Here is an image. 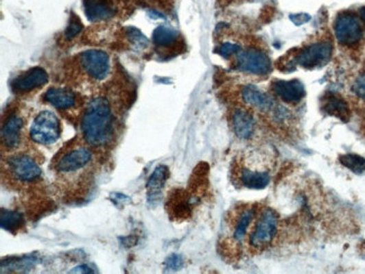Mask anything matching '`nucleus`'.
<instances>
[{
  "label": "nucleus",
  "mask_w": 365,
  "mask_h": 274,
  "mask_svg": "<svg viewBox=\"0 0 365 274\" xmlns=\"http://www.w3.org/2000/svg\"><path fill=\"white\" fill-rule=\"evenodd\" d=\"M127 36L130 38V41L133 42L137 47H146L149 41L137 28L130 27L127 29Z\"/></svg>",
  "instance_id": "obj_27"
},
{
  "label": "nucleus",
  "mask_w": 365,
  "mask_h": 274,
  "mask_svg": "<svg viewBox=\"0 0 365 274\" xmlns=\"http://www.w3.org/2000/svg\"><path fill=\"white\" fill-rule=\"evenodd\" d=\"M61 134L60 121L54 112L50 110L40 112L30 128V136L35 143L51 145L59 140Z\"/></svg>",
  "instance_id": "obj_5"
},
{
  "label": "nucleus",
  "mask_w": 365,
  "mask_h": 274,
  "mask_svg": "<svg viewBox=\"0 0 365 274\" xmlns=\"http://www.w3.org/2000/svg\"><path fill=\"white\" fill-rule=\"evenodd\" d=\"M81 133L90 147H106L112 142L115 119L107 98L96 97L90 100L81 119Z\"/></svg>",
  "instance_id": "obj_1"
},
{
  "label": "nucleus",
  "mask_w": 365,
  "mask_h": 274,
  "mask_svg": "<svg viewBox=\"0 0 365 274\" xmlns=\"http://www.w3.org/2000/svg\"><path fill=\"white\" fill-rule=\"evenodd\" d=\"M6 172L17 184H27L40 178L42 170L33 158L26 154H14L6 159Z\"/></svg>",
  "instance_id": "obj_4"
},
{
  "label": "nucleus",
  "mask_w": 365,
  "mask_h": 274,
  "mask_svg": "<svg viewBox=\"0 0 365 274\" xmlns=\"http://www.w3.org/2000/svg\"><path fill=\"white\" fill-rule=\"evenodd\" d=\"M335 38L342 47H354L359 45L364 38L362 24L352 13H342L334 24Z\"/></svg>",
  "instance_id": "obj_6"
},
{
  "label": "nucleus",
  "mask_w": 365,
  "mask_h": 274,
  "mask_svg": "<svg viewBox=\"0 0 365 274\" xmlns=\"http://www.w3.org/2000/svg\"><path fill=\"white\" fill-rule=\"evenodd\" d=\"M24 121L21 116L13 114L7 119L1 129V140L3 147L10 150H15L19 147L22 140Z\"/></svg>",
  "instance_id": "obj_14"
},
{
  "label": "nucleus",
  "mask_w": 365,
  "mask_h": 274,
  "mask_svg": "<svg viewBox=\"0 0 365 274\" xmlns=\"http://www.w3.org/2000/svg\"><path fill=\"white\" fill-rule=\"evenodd\" d=\"M47 82H49L47 72L40 66H35L14 80L13 89L16 92H28L43 87Z\"/></svg>",
  "instance_id": "obj_12"
},
{
  "label": "nucleus",
  "mask_w": 365,
  "mask_h": 274,
  "mask_svg": "<svg viewBox=\"0 0 365 274\" xmlns=\"http://www.w3.org/2000/svg\"><path fill=\"white\" fill-rule=\"evenodd\" d=\"M291 21L296 24V25H303L305 23L309 22L310 16L307 14H297V15L290 16Z\"/></svg>",
  "instance_id": "obj_29"
},
{
  "label": "nucleus",
  "mask_w": 365,
  "mask_h": 274,
  "mask_svg": "<svg viewBox=\"0 0 365 274\" xmlns=\"http://www.w3.org/2000/svg\"><path fill=\"white\" fill-rule=\"evenodd\" d=\"M333 44L331 41H317L303 47L296 56L294 63L305 68H315L325 66L333 55Z\"/></svg>",
  "instance_id": "obj_7"
},
{
  "label": "nucleus",
  "mask_w": 365,
  "mask_h": 274,
  "mask_svg": "<svg viewBox=\"0 0 365 274\" xmlns=\"http://www.w3.org/2000/svg\"><path fill=\"white\" fill-rule=\"evenodd\" d=\"M182 259H181L179 256H176V254L171 256L170 258L167 260V262H165L167 268L170 269V270H172V271H176V270L181 269V266H182Z\"/></svg>",
  "instance_id": "obj_28"
},
{
  "label": "nucleus",
  "mask_w": 365,
  "mask_h": 274,
  "mask_svg": "<svg viewBox=\"0 0 365 274\" xmlns=\"http://www.w3.org/2000/svg\"><path fill=\"white\" fill-rule=\"evenodd\" d=\"M237 179L239 184L248 189H264L271 180L269 163L266 164L264 162H259L255 164L251 162V165L241 164L237 171Z\"/></svg>",
  "instance_id": "obj_10"
},
{
  "label": "nucleus",
  "mask_w": 365,
  "mask_h": 274,
  "mask_svg": "<svg viewBox=\"0 0 365 274\" xmlns=\"http://www.w3.org/2000/svg\"><path fill=\"white\" fill-rule=\"evenodd\" d=\"M322 110L327 114V115L333 116L336 119L343 121V122H349L351 119V110L349 103L336 96V95H329L324 99L322 103Z\"/></svg>",
  "instance_id": "obj_19"
},
{
  "label": "nucleus",
  "mask_w": 365,
  "mask_h": 274,
  "mask_svg": "<svg viewBox=\"0 0 365 274\" xmlns=\"http://www.w3.org/2000/svg\"><path fill=\"white\" fill-rule=\"evenodd\" d=\"M352 94L357 98V99L365 101V72L357 75L354 82H353L352 87H351Z\"/></svg>",
  "instance_id": "obj_24"
},
{
  "label": "nucleus",
  "mask_w": 365,
  "mask_h": 274,
  "mask_svg": "<svg viewBox=\"0 0 365 274\" xmlns=\"http://www.w3.org/2000/svg\"><path fill=\"white\" fill-rule=\"evenodd\" d=\"M44 100L56 107V110H70L75 106L77 96L69 89L63 88H50L44 95Z\"/></svg>",
  "instance_id": "obj_18"
},
{
  "label": "nucleus",
  "mask_w": 365,
  "mask_h": 274,
  "mask_svg": "<svg viewBox=\"0 0 365 274\" xmlns=\"http://www.w3.org/2000/svg\"><path fill=\"white\" fill-rule=\"evenodd\" d=\"M279 231V217L272 208L266 207L257 216V221L252 227L248 243L254 251L260 252L273 243Z\"/></svg>",
  "instance_id": "obj_3"
},
{
  "label": "nucleus",
  "mask_w": 365,
  "mask_h": 274,
  "mask_svg": "<svg viewBox=\"0 0 365 274\" xmlns=\"http://www.w3.org/2000/svg\"><path fill=\"white\" fill-rule=\"evenodd\" d=\"M232 125L234 133L241 140H250L257 131V122L253 115L244 108H237L232 115Z\"/></svg>",
  "instance_id": "obj_15"
},
{
  "label": "nucleus",
  "mask_w": 365,
  "mask_h": 274,
  "mask_svg": "<svg viewBox=\"0 0 365 274\" xmlns=\"http://www.w3.org/2000/svg\"><path fill=\"white\" fill-rule=\"evenodd\" d=\"M93 166L95 160L90 149L75 147L60 158L56 164V175L65 186L81 187L91 180Z\"/></svg>",
  "instance_id": "obj_2"
},
{
  "label": "nucleus",
  "mask_w": 365,
  "mask_h": 274,
  "mask_svg": "<svg viewBox=\"0 0 365 274\" xmlns=\"http://www.w3.org/2000/svg\"><path fill=\"white\" fill-rule=\"evenodd\" d=\"M360 18H361V21H362V23L365 26V7H362V8L360 10Z\"/></svg>",
  "instance_id": "obj_31"
},
{
  "label": "nucleus",
  "mask_w": 365,
  "mask_h": 274,
  "mask_svg": "<svg viewBox=\"0 0 365 274\" xmlns=\"http://www.w3.org/2000/svg\"><path fill=\"white\" fill-rule=\"evenodd\" d=\"M167 177H169V170L165 165H160L155 169L151 178L148 181V191H149V199H154L161 192L162 188L165 184Z\"/></svg>",
  "instance_id": "obj_20"
},
{
  "label": "nucleus",
  "mask_w": 365,
  "mask_h": 274,
  "mask_svg": "<svg viewBox=\"0 0 365 274\" xmlns=\"http://www.w3.org/2000/svg\"><path fill=\"white\" fill-rule=\"evenodd\" d=\"M340 162L356 175H362L365 172V159L357 154H343L340 156Z\"/></svg>",
  "instance_id": "obj_23"
},
{
  "label": "nucleus",
  "mask_w": 365,
  "mask_h": 274,
  "mask_svg": "<svg viewBox=\"0 0 365 274\" xmlns=\"http://www.w3.org/2000/svg\"><path fill=\"white\" fill-rule=\"evenodd\" d=\"M242 51L241 45L235 43H227L222 44L220 47H217L216 52L220 54V56H223L224 59H228L231 56L239 54Z\"/></svg>",
  "instance_id": "obj_26"
},
{
  "label": "nucleus",
  "mask_w": 365,
  "mask_h": 274,
  "mask_svg": "<svg viewBox=\"0 0 365 274\" xmlns=\"http://www.w3.org/2000/svg\"><path fill=\"white\" fill-rule=\"evenodd\" d=\"M235 66L239 71L254 75H268L272 70L269 55L254 47L236 54Z\"/></svg>",
  "instance_id": "obj_8"
},
{
  "label": "nucleus",
  "mask_w": 365,
  "mask_h": 274,
  "mask_svg": "<svg viewBox=\"0 0 365 274\" xmlns=\"http://www.w3.org/2000/svg\"><path fill=\"white\" fill-rule=\"evenodd\" d=\"M180 35L176 29L167 26H158L153 32V43L158 47H170L178 42Z\"/></svg>",
  "instance_id": "obj_21"
},
{
  "label": "nucleus",
  "mask_w": 365,
  "mask_h": 274,
  "mask_svg": "<svg viewBox=\"0 0 365 274\" xmlns=\"http://www.w3.org/2000/svg\"><path fill=\"white\" fill-rule=\"evenodd\" d=\"M79 64L82 71L96 82L105 80L110 72V59L104 51H86L79 56Z\"/></svg>",
  "instance_id": "obj_9"
},
{
  "label": "nucleus",
  "mask_w": 365,
  "mask_h": 274,
  "mask_svg": "<svg viewBox=\"0 0 365 274\" xmlns=\"http://www.w3.org/2000/svg\"><path fill=\"white\" fill-rule=\"evenodd\" d=\"M84 14L91 22L108 21L116 14L114 0H84Z\"/></svg>",
  "instance_id": "obj_16"
},
{
  "label": "nucleus",
  "mask_w": 365,
  "mask_h": 274,
  "mask_svg": "<svg viewBox=\"0 0 365 274\" xmlns=\"http://www.w3.org/2000/svg\"><path fill=\"white\" fill-rule=\"evenodd\" d=\"M273 94L278 97L283 103H301L303 97L306 96V89L303 82L299 80H274L272 84Z\"/></svg>",
  "instance_id": "obj_11"
},
{
  "label": "nucleus",
  "mask_w": 365,
  "mask_h": 274,
  "mask_svg": "<svg viewBox=\"0 0 365 274\" xmlns=\"http://www.w3.org/2000/svg\"><path fill=\"white\" fill-rule=\"evenodd\" d=\"M82 27H84V26H82V23H81L79 17L72 13L71 17H70V22H69L68 28H67V31H65V38H69V40L75 38V36L80 33Z\"/></svg>",
  "instance_id": "obj_25"
},
{
  "label": "nucleus",
  "mask_w": 365,
  "mask_h": 274,
  "mask_svg": "<svg viewBox=\"0 0 365 274\" xmlns=\"http://www.w3.org/2000/svg\"><path fill=\"white\" fill-rule=\"evenodd\" d=\"M71 273H75V272H84V273H91L93 271H90V269L88 268L87 265H82V266H79V268H75V270H72Z\"/></svg>",
  "instance_id": "obj_30"
},
{
  "label": "nucleus",
  "mask_w": 365,
  "mask_h": 274,
  "mask_svg": "<svg viewBox=\"0 0 365 274\" xmlns=\"http://www.w3.org/2000/svg\"><path fill=\"white\" fill-rule=\"evenodd\" d=\"M241 97L242 100L248 107L259 112H272L273 108L276 107L272 97L252 84L242 88Z\"/></svg>",
  "instance_id": "obj_13"
},
{
  "label": "nucleus",
  "mask_w": 365,
  "mask_h": 274,
  "mask_svg": "<svg viewBox=\"0 0 365 274\" xmlns=\"http://www.w3.org/2000/svg\"><path fill=\"white\" fill-rule=\"evenodd\" d=\"M255 217H257V207L248 206L242 209L233 221V240L241 243L248 235V229L251 227Z\"/></svg>",
  "instance_id": "obj_17"
},
{
  "label": "nucleus",
  "mask_w": 365,
  "mask_h": 274,
  "mask_svg": "<svg viewBox=\"0 0 365 274\" xmlns=\"http://www.w3.org/2000/svg\"><path fill=\"white\" fill-rule=\"evenodd\" d=\"M24 225V219L19 212L13 210H5L1 209V227L8 232L15 233L19 228Z\"/></svg>",
  "instance_id": "obj_22"
}]
</instances>
